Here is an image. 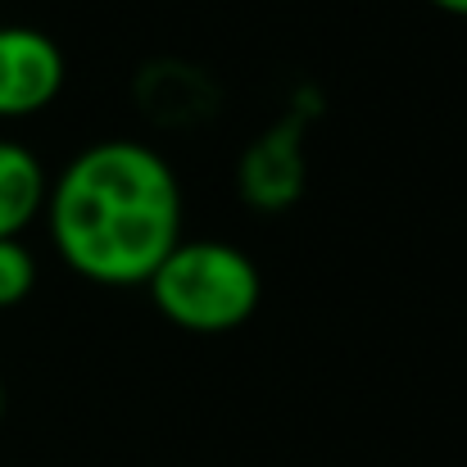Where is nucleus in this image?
<instances>
[{
	"label": "nucleus",
	"mask_w": 467,
	"mask_h": 467,
	"mask_svg": "<svg viewBox=\"0 0 467 467\" xmlns=\"http://www.w3.org/2000/svg\"><path fill=\"white\" fill-rule=\"evenodd\" d=\"M441 14H450V18H467V0H431Z\"/></svg>",
	"instance_id": "6"
},
{
	"label": "nucleus",
	"mask_w": 467,
	"mask_h": 467,
	"mask_svg": "<svg viewBox=\"0 0 467 467\" xmlns=\"http://www.w3.org/2000/svg\"><path fill=\"white\" fill-rule=\"evenodd\" d=\"M41 218L78 277L96 286H146L182 241V186L155 146L114 137L64 163Z\"/></svg>",
	"instance_id": "1"
},
{
	"label": "nucleus",
	"mask_w": 467,
	"mask_h": 467,
	"mask_svg": "<svg viewBox=\"0 0 467 467\" xmlns=\"http://www.w3.org/2000/svg\"><path fill=\"white\" fill-rule=\"evenodd\" d=\"M36 286V259L23 245V236L0 241V309H18Z\"/></svg>",
	"instance_id": "5"
},
{
	"label": "nucleus",
	"mask_w": 467,
	"mask_h": 467,
	"mask_svg": "<svg viewBox=\"0 0 467 467\" xmlns=\"http://www.w3.org/2000/svg\"><path fill=\"white\" fill-rule=\"evenodd\" d=\"M64 50L55 36L9 23L0 27V119H32L64 91Z\"/></svg>",
	"instance_id": "3"
},
{
	"label": "nucleus",
	"mask_w": 467,
	"mask_h": 467,
	"mask_svg": "<svg viewBox=\"0 0 467 467\" xmlns=\"http://www.w3.org/2000/svg\"><path fill=\"white\" fill-rule=\"evenodd\" d=\"M150 305L191 336H223L245 327L259 300V264L232 241H177L146 282Z\"/></svg>",
	"instance_id": "2"
},
{
	"label": "nucleus",
	"mask_w": 467,
	"mask_h": 467,
	"mask_svg": "<svg viewBox=\"0 0 467 467\" xmlns=\"http://www.w3.org/2000/svg\"><path fill=\"white\" fill-rule=\"evenodd\" d=\"M46 195H50L46 163L23 141L0 137V241L23 236L46 213Z\"/></svg>",
	"instance_id": "4"
}]
</instances>
